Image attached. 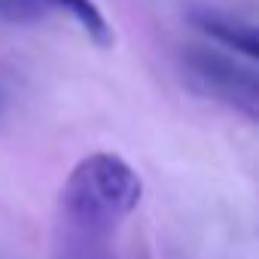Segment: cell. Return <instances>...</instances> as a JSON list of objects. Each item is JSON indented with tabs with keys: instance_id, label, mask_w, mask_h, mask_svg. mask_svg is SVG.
<instances>
[{
	"instance_id": "obj_1",
	"label": "cell",
	"mask_w": 259,
	"mask_h": 259,
	"mask_svg": "<svg viewBox=\"0 0 259 259\" xmlns=\"http://www.w3.org/2000/svg\"><path fill=\"white\" fill-rule=\"evenodd\" d=\"M144 183L138 171L113 153L85 156L61 189L67 220L89 238H107L141 204Z\"/></svg>"
},
{
	"instance_id": "obj_2",
	"label": "cell",
	"mask_w": 259,
	"mask_h": 259,
	"mask_svg": "<svg viewBox=\"0 0 259 259\" xmlns=\"http://www.w3.org/2000/svg\"><path fill=\"white\" fill-rule=\"evenodd\" d=\"M183 67H186V79L192 82L195 92L217 98V101H226V104H235L247 116H256L259 79L253 70L238 64L232 55L189 46V49H183Z\"/></svg>"
},
{
	"instance_id": "obj_3",
	"label": "cell",
	"mask_w": 259,
	"mask_h": 259,
	"mask_svg": "<svg viewBox=\"0 0 259 259\" xmlns=\"http://www.w3.org/2000/svg\"><path fill=\"white\" fill-rule=\"evenodd\" d=\"M61 13H67L95 46H113V28L95 0H0V19L10 25H37Z\"/></svg>"
},
{
	"instance_id": "obj_4",
	"label": "cell",
	"mask_w": 259,
	"mask_h": 259,
	"mask_svg": "<svg viewBox=\"0 0 259 259\" xmlns=\"http://www.w3.org/2000/svg\"><path fill=\"white\" fill-rule=\"evenodd\" d=\"M192 22L204 34H210L213 40H220L226 49H235L247 58H259V34L253 25L232 19V16H223V13H213V10H195Z\"/></svg>"
}]
</instances>
